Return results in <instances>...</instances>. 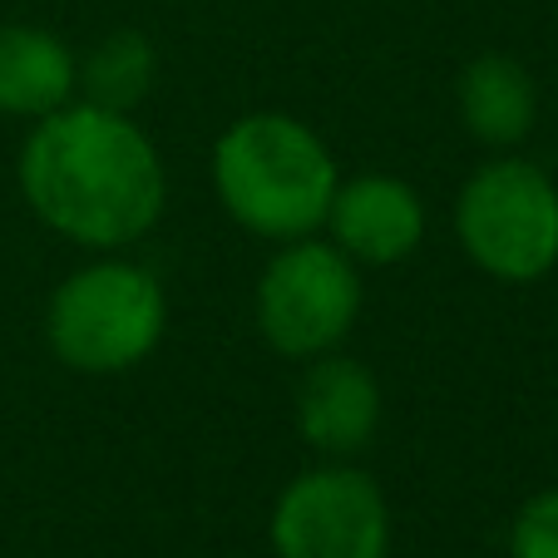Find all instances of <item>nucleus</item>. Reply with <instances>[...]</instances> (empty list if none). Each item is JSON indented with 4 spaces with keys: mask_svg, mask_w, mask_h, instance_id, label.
<instances>
[{
    "mask_svg": "<svg viewBox=\"0 0 558 558\" xmlns=\"http://www.w3.org/2000/svg\"><path fill=\"white\" fill-rule=\"evenodd\" d=\"M296 425L302 440L322 454H356L380 425V386L361 361L316 356L296 386Z\"/></svg>",
    "mask_w": 558,
    "mask_h": 558,
    "instance_id": "6e6552de",
    "label": "nucleus"
},
{
    "mask_svg": "<svg viewBox=\"0 0 558 558\" xmlns=\"http://www.w3.org/2000/svg\"><path fill=\"white\" fill-rule=\"evenodd\" d=\"M509 554L514 558H558V489L534 495L519 509L509 529Z\"/></svg>",
    "mask_w": 558,
    "mask_h": 558,
    "instance_id": "f8f14e48",
    "label": "nucleus"
},
{
    "mask_svg": "<svg viewBox=\"0 0 558 558\" xmlns=\"http://www.w3.org/2000/svg\"><path fill=\"white\" fill-rule=\"evenodd\" d=\"M277 558H386L390 509L361 470H306L272 509Z\"/></svg>",
    "mask_w": 558,
    "mask_h": 558,
    "instance_id": "423d86ee",
    "label": "nucleus"
},
{
    "mask_svg": "<svg viewBox=\"0 0 558 558\" xmlns=\"http://www.w3.org/2000/svg\"><path fill=\"white\" fill-rule=\"evenodd\" d=\"M327 228L351 263L390 267L421 247L425 203L411 183L390 179V173H361L351 183H337Z\"/></svg>",
    "mask_w": 558,
    "mask_h": 558,
    "instance_id": "0eeeda50",
    "label": "nucleus"
},
{
    "mask_svg": "<svg viewBox=\"0 0 558 558\" xmlns=\"http://www.w3.org/2000/svg\"><path fill=\"white\" fill-rule=\"evenodd\" d=\"M460 119L480 144H524L538 119V89L534 74L509 54H480L460 74Z\"/></svg>",
    "mask_w": 558,
    "mask_h": 558,
    "instance_id": "9d476101",
    "label": "nucleus"
},
{
    "mask_svg": "<svg viewBox=\"0 0 558 558\" xmlns=\"http://www.w3.org/2000/svg\"><path fill=\"white\" fill-rule=\"evenodd\" d=\"M154 70H158L154 45H148L138 31H114V35H105V40L85 54V64H80V80H74V85H85V105L129 114V109L148 95Z\"/></svg>",
    "mask_w": 558,
    "mask_h": 558,
    "instance_id": "9b49d317",
    "label": "nucleus"
},
{
    "mask_svg": "<svg viewBox=\"0 0 558 558\" xmlns=\"http://www.w3.org/2000/svg\"><path fill=\"white\" fill-rule=\"evenodd\" d=\"M460 247L495 282H538L558 267V189L538 163L495 158L460 189Z\"/></svg>",
    "mask_w": 558,
    "mask_h": 558,
    "instance_id": "20e7f679",
    "label": "nucleus"
},
{
    "mask_svg": "<svg viewBox=\"0 0 558 558\" xmlns=\"http://www.w3.org/2000/svg\"><path fill=\"white\" fill-rule=\"evenodd\" d=\"M21 193L45 228L85 247H124L163 213V163L129 114L64 105L21 148Z\"/></svg>",
    "mask_w": 558,
    "mask_h": 558,
    "instance_id": "f257e3e1",
    "label": "nucleus"
},
{
    "mask_svg": "<svg viewBox=\"0 0 558 558\" xmlns=\"http://www.w3.org/2000/svg\"><path fill=\"white\" fill-rule=\"evenodd\" d=\"M80 60L70 45L35 25H0V114L45 119L70 105Z\"/></svg>",
    "mask_w": 558,
    "mask_h": 558,
    "instance_id": "1a4fd4ad",
    "label": "nucleus"
},
{
    "mask_svg": "<svg viewBox=\"0 0 558 558\" xmlns=\"http://www.w3.org/2000/svg\"><path fill=\"white\" fill-rule=\"evenodd\" d=\"M163 287L138 263H95L70 272L50 296L45 337L85 376H119L163 341Z\"/></svg>",
    "mask_w": 558,
    "mask_h": 558,
    "instance_id": "7ed1b4c3",
    "label": "nucleus"
},
{
    "mask_svg": "<svg viewBox=\"0 0 558 558\" xmlns=\"http://www.w3.org/2000/svg\"><path fill=\"white\" fill-rule=\"evenodd\" d=\"M361 316V277L341 247L296 238L257 282V327L282 356H327Z\"/></svg>",
    "mask_w": 558,
    "mask_h": 558,
    "instance_id": "39448f33",
    "label": "nucleus"
},
{
    "mask_svg": "<svg viewBox=\"0 0 558 558\" xmlns=\"http://www.w3.org/2000/svg\"><path fill=\"white\" fill-rule=\"evenodd\" d=\"M213 183L232 222L257 238L296 243L327 222L337 163L302 119L247 114L213 148Z\"/></svg>",
    "mask_w": 558,
    "mask_h": 558,
    "instance_id": "f03ea898",
    "label": "nucleus"
}]
</instances>
